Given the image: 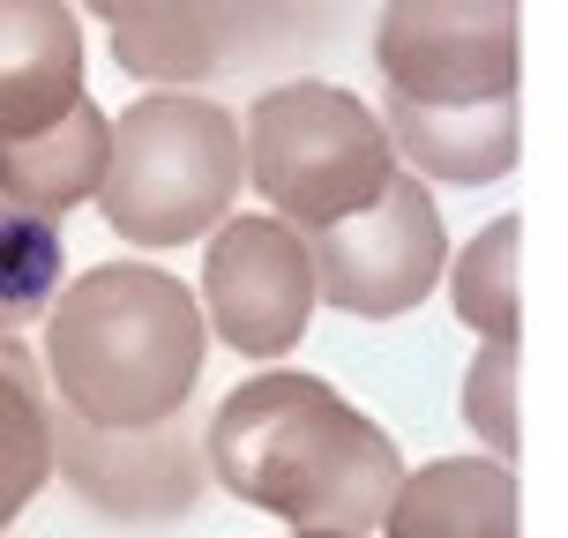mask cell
I'll list each match as a JSON object with an SVG mask.
<instances>
[{
    "label": "cell",
    "instance_id": "1",
    "mask_svg": "<svg viewBox=\"0 0 568 538\" xmlns=\"http://www.w3.org/2000/svg\"><path fill=\"white\" fill-rule=\"evenodd\" d=\"M202 456L232 501L277 516L292 531H344V538L382 531L397 486L412 479L397 441L367 412H352L322 374H284V367L240 382L210 412Z\"/></svg>",
    "mask_w": 568,
    "mask_h": 538
},
{
    "label": "cell",
    "instance_id": "2",
    "mask_svg": "<svg viewBox=\"0 0 568 538\" xmlns=\"http://www.w3.org/2000/svg\"><path fill=\"white\" fill-rule=\"evenodd\" d=\"M210 352L202 300L172 270L98 262L45 322V382L90 426H165L187 412Z\"/></svg>",
    "mask_w": 568,
    "mask_h": 538
},
{
    "label": "cell",
    "instance_id": "3",
    "mask_svg": "<svg viewBox=\"0 0 568 538\" xmlns=\"http://www.w3.org/2000/svg\"><path fill=\"white\" fill-rule=\"evenodd\" d=\"M247 180V120H232L202 90H142L113 120L105 225L128 247H187L232 217Z\"/></svg>",
    "mask_w": 568,
    "mask_h": 538
},
{
    "label": "cell",
    "instance_id": "4",
    "mask_svg": "<svg viewBox=\"0 0 568 538\" xmlns=\"http://www.w3.org/2000/svg\"><path fill=\"white\" fill-rule=\"evenodd\" d=\"M397 135L389 120L367 113L344 83H277L247 105V180L284 225L329 232L352 210L389 195L397 180Z\"/></svg>",
    "mask_w": 568,
    "mask_h": 538
},
{
    "label": "cell",
    "instance_id": "5",
    "mask_svg": "<svg viewBox=\"0 0 568 538\" xmlns=\"http://www.w3.org/2000/svg\"><path fill=\"white\" fill-rule=\"evenodd\" d=\"M307 247H314L322 300L337 314H359V322H397V314H412L442 284V270H449L442 210L426 195V180H412V172H397L389 195L352 210L344 225L307 232Z\"/></svg>",
    "mask_w": 568,
    "mask_h": 538
},
{
    "label": "cell",
    "instance_id": "6",
    "mask_svg": "<svg viewBox=\"0 0 568 538\" xmlns=\"http://www.w3.org/2000/svg\"><path fill=\"white\" fill-rule=\"evenodd\" d=\"M374 68L419 105L516 98V0H389L374 23Z\"/></svg>",
    "mask_w": 568,
    "mask_h": 538
},
{
    "label": "cell",
    "instance_id": "7",
    "mask_svg": "<svg viewBox=\"0 0 568 538\" xmlns=\"http://www.w3.org/2000/svg\"><path fill=\"white\" fill-rule=\"evenodd\" d=\"M322 300L314 277V247L300 225L270 217H225L210 232V262H202V314L210 329L240 352V359H284L307 337V314Z\"/></svg>",
    "mask_w": 568,
    "mask_h": 538
},
{
    "label": "cell",
    "instance_id": "8",
    "mask_svg": "<svg viewBox=\"0 0 568 538\" xmlns=\"http://www.w3.org/2000/svg\"><path fill=\"white\" fill-rule=\"evenodd\" d=\"M53 471L113 524H172L202 501L210 456L187 434V412L165 426H90L53 404Z\"/></svg>",
    "mask_w": 568,
    "mask_h": 538
},
{
    "label": "cell",
    "instance_id": "9",
    "mask_svg": "<svg viewBox=\"0 0 568 538\" xmlns=\"http://www.w3.org/2000/svg\"><path fill=\"white\" fill-rule=\"evenodd\" d=\"M83 23L68 0H0V150L83 105Z\"/></svg>",
    "mask_w": 568,
    "mask_h": 538
},
{
    "label": "cell",
    "instance_id": "10",
    "mask_svg": "<svg viewBox=\"0 0 568 538\" xmlns=\"http://www.w3.org/2000/svg\"><path fill=\"white\" fill-rule=\"evenodd\" d=\"M113 30V60L150 90H195L232 75L225 0H83Z\"/></svg>",
    "mask_w": 568,
    "mask_h": 538
},
{
    "label": "cell",
    "instance_id": "11",
    "mask_svg": "<svg viewBox=\"0 0 568 538\" xmlns=\"http://www.w3.org/2000/svg\"><path fill=\"white\" fill-rule=\"evenodd\" d=\"M382 538H516V471L501 456L419 464L397 486Z\"/></svg>",
    "mask_w": 568,
    "mask_h": 538
},
{
    "label": "cell",
    "instance_id": "12",
    "mask_svg": "<svg viewBox=\"0 0 568 538\" xmlns=\"http://www.w3.org/2000/svg\"><path fill=\"white\" fill-rule=\"evenodd\" d=\"M389 135L397 158L426 172V180H449V187H486L516 172V98L494 105H419L389 90Z\"/></svg>",
    "mask_w": 568,
    "mask_h": 538
},
{
    "label": "cell",
    "instance_id": "13",
    "mask_svg": "<svg viewBox=\"0 0 568 538\" xmlns=\"http://www.w3.org/2000/svg\"><path fill=\"white\" fill-rule=\"evenodd\" d=\"M105 172H113V120L83 98L60 128L0 150V195L38 210V217H68V210L105 195Z\"/></svg>",
    "mask_w": 568,
    "mask_h": 538
},
{
    "label": "cell",
    "instance_id": "14",
    "mask_svg": "<svg viewBox=\"0 0 568 538\" xmlns=\"http://www.w3.org/2000/svg\"><path fill=\"white\" fill-rule=\"evenodd\" d=\"M53 479V382L23 337H0V531Z\"/></svg>",
    "mask_w": 568,
    "mask_h": 538
},
{
    "label": "cell",
    "instance_id": "15",
    "mask_svg": "<svg viewBox=\"0 0 568 538\" xmlns=\"http://www.w3.org/2000/svg\"><path fill=\"white\" fill-rule=\"evenodd\" d=\"M68 292V247H60V217H38L23 202L0 195V337L45 329Z\"/></svg>",
    "mask_w": 568,
    "mask_h": 538
},
{
    "label": "cell",
    "instance_id": "16",
    "mask_svg": "<svg viewBox=\"0 0 568 538\" xmlns=\"http://www.w3.org/2000/svg\"><path fill=\"white\" fill-rule=\"evenodd\" d=\"M516 247H524V225H516V217H494V225H486L479 240L449 262L456 322H464V329H479L486 344L524 329V307H516Z\"/></svg>",
    "mask_w": 568,
    "mask_h": 538
},
{
    "label": "cell",
    "instance_id": "17",
    "mask_svg": "<svg viewBox=\"0 0 568 538\" xmlns=\"http://www.w3.org/2000/svg\"><path fill=\"white\" fill-rule=\"evenodd\" d=\"M464 419L486 449L516 464V337H494L464 374Z\"/></svg>",
    "mask_w": 568,
    "mask_h": 538
},
{
    "label": "cell",
    "instance_id": "18",
    "mask_svg": "<svg viewBox=\"0 0 568 538\" xmlns=\"http://www.w3.org/2000/svg\"><path fill=\"white\" fill-rule=\"evenodd\" d=\"M292 538H344V531H292Z\"/></svg>",
    "mask_w": 568,
    "mask_h": 538
}]
</instances>
